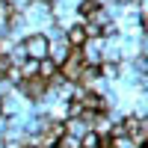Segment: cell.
<instances>
[{
    "mask_svg": "<svg viewBox=\"0 0 148 148\" xmlns=\"http://www.w3.org/2000/svg\"><path fill=\"white\" fill-rule=\"evenodd\" d=\"M98 139H101V136H98L95 130L92 133H83V136H80V148H98Z\"/></svg>",
    "mask_w": 148,
    "mask_h": 148,
    "instance_id": "5",
    "label": "cell"
},
{
    "mask_svg": "<svg viewBox=\"0 0 148 148\" xmlns=\"http://www.w3.org/2000/svg\"><path fill=\"white\" fill-rule=\"evenodd\" d=\"M86 42V30H83V24H71V27L65 30V45L68 47H83Z\"/></svg>",
    "mask_w": 148,
    "mask_h": 148,
    "instance_id": "2",
    "label": "cell"
},
{
    "mask_svg": "<svg viewBox=\"0 0 148 148\" xmlns=\"http://www.w3.org/2000/svg\"><path fill=\"white\" fill-rule=\"evenodd\" d=\"M24 45V53H27V59H45L47 56V45H51V39H47L45 33H33V36H27V39L21 42Z\"/></svg>",
    "mask_w": 148,
    "mask_h": 148,
    "instance_id": "1",
    "label": "cell"
},
{
    "mask_svg": "<svg viewBox=\"0 0 148 148\" xmlns=\"http://www.w3.org/2000/svg\"><path fill=\"white\" fill-rule=\"evenodd\" d=\"M53 148H80V136H71V133H62V136L56 139Z\"/></svg>",
    "mask_w": 148,
    "mask_h": 148,
    "instance_id": "3",
    "label": "cell"
},
{
    "mask_svg": "<svg viewBox=\"0 0 148 148\" xmlns=\"http://www.w3.org/2000/svg\"><path fill=\"white\" fill-rule=\"evenodd\" d=\"M104 74H107L110 80H113V77H119V65H113V62H110V65H104Z\"/></svg>",
    "mask_w": 148,
    "mask_h": 148,
    "instance_id": "6",
    "label": "cell"
},
{
    "mask_svg": "<svg viewBox=\"0 0 148 148\" xmlns=\"http://www.w3.org/2000/svg\"><path fill=\"white\" fill-rule=\"evenodd\" d=\"M98 9H101V6H98V0H83V3H80V12H77V15H80V18H89L92 12H98Z\"/></svg>",
    "mask_w": 148,
    "mask_h": 148,
    "instance_id": "4",
    "label": "cell"
}]
</instances>
